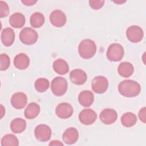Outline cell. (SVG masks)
Returning <instances> with one entry per match:
<instances>
[{
  "instance_id": "6da1fadb",
  "label": "cell",
  "mask_w": 146,
  "mask_h": 146,
  "mask_svg": "<svg viewBox=\"0 0 146 146\" xmlns=\"http://www.w3.org/2000/svg\"><path fill=\"white\" fill-rule=\"evenodd\" d=\"M118 91L123 96L133 98L139 95L141 92L140 84L132 80H124L118 85Z\"/></svg>"
},
{
  "instance_id": "7a4b0ae2",
  "label": "cell",
  "mask_w": 146,
  "mask_h": 146,
  "mask_svg": "<svg viewBox=\"0 0 146 146\" xmlns=\"http://www.w3.org/2000/svg\"><path fill=\"white\" fill-rule=\"evenodd\" d=\"M96 52V45L94 41L90 39H86L81 41L78 46L79 55L84 59L92 58Z\"/></svg>"
},
{
  "instance_id": "3957f363",
  "label": "cell",
  "mask_w": 146,
  "mask_h": 146,
  "mask_svg": "<svg viewBox=\"0 0 146 146\" xmlns=\"http://www.w3.org/2000/svg\"><path fill=\"white\" fill-rule=\"evenodd\" d=\"M124 48L123 46L117 43H112L108 47L107 51V59L111 62H119L124 56Z\"/></svg>"
},
{
  "instance_id": "277c9868",
  "label": "cell",
  "mask_w": 146,
  "mask_h": 146,
  "mask_svg": "<svg viewBox=\"0 0 146 146\" xmlns=\"http://www.w3.org/2000/svg\"><path fill=\"white\" fill-rule=\"evenodd\" d=\"M68 83L66 79L63 77L57 76L53 79L51 84V89L55 96H61L67 91Z\"/></svg>"
},
{
  "instance_id": "5b68a950",
  "label": "cell",
  "mask_w": 146,
  "mask_h": 146,
  "mask_svg": "<svg viewBox=\"0 0 146 146\" xmlns=\"http://www.w3.org/2000/svg\"><path fill=\"white\" fill-rule=\"evenodd\" d=\"M38 38L36 31L30 28L25 27L23 29L19 34V39L22 43L26 45H32L36 43Z\"/></svg>"
},
{
  "instance_id": "8992f818",
  "label": "cell",
  "mask_w": 146,
  "mask_h": 146,
  "mask_svg": "<svg viewBox=\"0 0 146 146\" xmlns=\"http://www.w3.org/2000/svg\"><path fill=\"white\" fill-rule=\"evenodd\" d=\"M126 36L130 42L132 43H138L143 38V30L139 26H131L127 29Z\"/></svg>"
},
{
  "instance_id": "52a82bcc",
  "label": "cell",
  "mask_w": 146,
  "mask_h": 146,
  "mask_svg": "<svg viewBox=\"0 0 146 146\" xmlns=\"http://www.w3.org/2000/svg\"><path fill=\"white\" fill-rule=\"evenodd\" d=\"M35 138L39 141L45 142L50 140L51 136V130L49 126L46 124H39L34 129Z\"/></svg>"
},
{
  "instance_id": "ba28073f",
  "label": "cell",
  "mask_w": 146,
  "mask_h": 146,
  "mask_svg": "<svg viewBox=\"0 0 146 146\" xmlns=\"http://www.w3.org/2000/svg\"><path fill=\"white\" fill-rule=\"evenodd\" d=\"M92 90L97 94H103L105 92L108 87V82L107 79L103 76L95 77L92 81Z\"/></svg>"
},
{
  "instance_id": "9c48e42d",
  "label": "cell",
  "mask_w": 146,
  "mask_h": 146,
  "mask_svg": "<svg viewBox=\"0 0 146 146\" xmlns=\"http://www.w3.org/2000/svg\"><path fill=\"white\" fill-rule=\"evenodd\" d=\"M50 21L51 23L56 27H62L66 23L67 18L60 10H55L50 15Z\"/></svg>"
},
{
  "instance_id": "30bf717a",
  "label": "cell",
  "mask_w": 146,
  "mask_h": 146,
  "mask_svg": "<svg viewBox=\"0 0 146 146\" xmlns=\"http://www.w3.org/2000/svg\"><path fill=\"white\" fill-rule=\"evenodd\" d=\"M55 113L57 116L60 119H68L71 117L73 113V108L72 106L68 103H61L56 107Z\"/></svg>"
},
{
  "instance_id": "8fae6325",
  "label": "cell",
  "mask_w": 146,
  "mask_h": 146,
  "mask_svg": "<svg viewBox=\"0 0 146 146\" xmlns=\"http://www.w3.org/2000/svg\"><path fill=\"white\" fill-rule=\"evenodd\" d=\"M97 118L96 112L91 109H84L79 114V119L84 125L93 124Z\"/></svg>"
},
{
  "instance_id": "7c38bea8",
  "label": "cell",
  "mask_w": 146,
  "mask_h": 146,
  "mask_svg": "<svg viewBox=\"0 0 146 146\" xmlns=\"http://www.w3.org/2000/svg\"><path fill=\"white\" fill-rule=\"evenodd\" d=\"M100 120L106 125H110L114 123L117 117V114L115 110L112 108L104 109L100 113Z\"/></svg>"
},
{
  "instance_id": "4fadbf2b",
  "label": "cell",
  "mask_w": 146,
  "mask_h": 146,
  "mask_svg": "<svg viewBox=\"0 0 146 146\" xmlns=\"http://www.w3.org/2000/svg\"><path fill=\"white\" fill-rule=\"evenodd\" d=\"M27 102V98L23 92H16L14 94L11 98V104L16 109L23 108Z\"/></svg>"
},
{
  "instance_id": "5bb4252c",
  "label": "cell",
  "mask_w": 146,
  "mask_h": 146,
  "mask_svg": "<svg viewBox=\"0 0 146 146\" xmlns=\"http://www.w3.org/2000/svg\"><path fill=\"white\" fill-rule=\"evenodd\" d=\"M70 78L72 83L76 85H82L86 82L87 75L83 70L75 69L71 71Z\"/></svg>"
},
{
  "instance_id": "9a60e30c",
  "label": "cell",
  "mask_w": 146,
  "mask_h": 146,
  "mask_svg": "<svg viewBox=\"0 0 146 146\" xmlns=\"http://www.w3.org/2000/svg\"><path fill=\"white\" fill-rule=\"evenodd\" d=\"M79 138V133L78 130L74 128L70 127L65 130L64 132L62 139L63 141L68 145L75 143Z\"/></svg>"
},
{
  "instance_id": "2e32d148",
  "label": "cell",
  "mask_w": 146,
  "mask_h": 146,
  "mask_svg": "<svg viewBox=\"0 0 146 146\" xmlns=\"http://www.w3.org/2000/svg\"><path fill=\"white\" fill-rule=\"evenodd\" d=\"M15 40L14 30L9 27L4 29L1 33V41L5 46L9 47L13 44Z\"/></svg>"
},
{
  "instance_id": "e0dca14e",
  "label": "cell",
  "mask_w": 146,
  "mask_h": 146,
  "mask_svg": "<svg viewBox=\"0 0 146 146\" xmlns=\"http://www.w3.org/2000/svg\"><path fill=\"white\" fill-rule=\"evenodd\" d=\"M78 100L82 106L85 107H90L94 102V95L91 91L84 90L79 94Z\"/></svg>"
},
{
  "instance_id": "ac0fdd59",
  "label": "cell",
  "mask_w": 146,
  "mask_h": 146,
  "mask_svg": "<svg viewBox=\"0 0 146 146\" xmlns=\"http://www.w3.org/2000/svg\"><path fill=\"white\" fill-rule=\"evenodd\" d=\"M29 64L30 59L24 53H20L17 55L14 59V64L19 70H25L29 67Z\"/></svg>"
},
{
  "instance_id": "d6986e66",
  "label": "cell",
  "mask_w": 146,
  "mask_h": 146,
  "mask_svg": "<svg viewBox=\"0 0 146 146\" xmlns=\"http://www.w3.org/2000/svg\"><path fill=\"white\" fill-rule=\"evenodd\" d=\"M134 71V68L130 62H121L118 66V74L123 78H129L131 76Z\"/></svg>"
},
{
  "instance_id": "ffe728a7",
  "label": "cell",
  "mask_w": 146,
  "mask_h": 146,
  "mask_svg": "<svg viewBox=\"0 0 146 146\" xmlns=\"http://www.w3.org/2000/svg\"><path fill=\"white\" fill-rule=\"evenodd\" d=\"M40 110V106L38 104L35 102L30 103L25 110V116L26 119H33L39 115Z\"/></svg>"
},
{
  "instance_id": "44dd1931",
  "label": "cell",
  "mask_w": 146,
  "mask_h": 146,
  "mask_svg": "<svg viewBox=\"0 0 146 146\" xmlns=\"http://www.w3.org/2000/svg\"><path fill=\"white\" fill-rule=\"evenodd\" d=\"M9 23L14 28H21L25 23V17L24 15L21 13H15L10 16Z\"/></svg>"
},
{
  "instance_id": "7402d4cb",
  "label": "cell",
  "mask_w": 146,
  "mask_h": 146,
  "mask_svg": "<svg viewBox=\"0 0 146 146\" xmlns=\"http://www.w3.org/2000/svg\"><path fill=\"white\" fill-rule=\"evenodd\" d=\"M52 67L54 71L59 75L66 74L69 71L68 64L62 59H58L55 60L53 63Z\"/></svg>"
},
{
  "instance_id": "603a6c76",
  "label": "cell",
  "mask_w": 146,
  "mask_h": 146,
  "mask_svg": "<svg viewBox=\"0 0 146 146\" xmlns=\"http://www.w3.org/2000/svg\"><path fill=\"white\" fill-rule=\"evenodd\" d=\"M26 127V121L22 118H15L10 123V128L13 132L20 133L23 132Z\"/></svg>"
},
{
  "instance_id": "cb8c5ba5",
  "label": "cell",
  "mask_w": 146,
  "mask_h": 146,
  "mask_svg": "<svg viewBox=\"0 0 146 146\" xmlns=\"http://www.w3.org/2000/svg\"><path fill=\"white\" fill-rule=\"evenodd\" d=\"M137 122V117L132 112H128L124 113L121 117V123L125 127H131Z\"/></svg>"
},
{
  "instance_id": "d4e9b609",
  "label": "cell",
  "mask_w": 146,
  "mask_h": 146,
  "mask_svg": "<svg viewBox=\"0 0 146 146\" xmlns=\"http://www.w3.org/2000/svg\"><path fill=\"white\" fill-rule=\"evenodd\" d=\"M44 17L42 13L40 12H35L31 15L30 23L33 27L39 28L44 24Z\"/></svg>"
},
{
  "instance_id": "484cf974",
  "label": "cell",
  "mask_w": 146,
  "mask_h": 146,
  "mask_svg": "<svg viewBox=\"0 0 146 146\" xmlns=\"http://www.w3.org/2000/svg\"><path fill=\"white\" fill-rule=\"evenodd\" d=\"M1 145L2 146H17L19 145V141L15 135L6 134L2 138Z\"/></svg>"
},
{
  "instance_id": "4316f807",
  "label": "cell",
  "mask_w": 146,
  "mask_h": 146,
  "mask_svg": "<svg viewBox=\"0 0 146 146\" xmlns=\"http://www.w3.org/2000/svg\"><path fill=\"white\" fill-rule=\"evenodd\" d=\"M35 90L39 92H44L49 88V81L43 78H39L36 80L34 84Z\"/></svg>"
},
{
  "instance_id": "83f0119b",
  "label": "cell",
  "mask_w": 146,
  "mask_h": 146,
  "mask_svg": "<svg viewBox=\"0 0 146 146\" xmlns=\"http://www.w3.org/2000/svg\"><path fill=\"white\" fill-rule=\"evenodd\" d=\"M1 66L0 69L1 71H5L10 66V60L9 56L6 54H1L0 56Z\"/></svg>"
},
{
  "instance_id": "f1b7e54d",
  "label": "cell",
  "mask_w": 146,
  "mask_h": 146,
  "mask_svg": "<svg viewBox=\"0 0 146 146\" xmlns=\"http://www.w3.org/2000/svg\"><path fill=\"white\" fill-rule=\"evenodd\" d=\"M9 14V7L7 3L3 1H0V17H7Z\"/></svg>"
},
{
  "instance_id": "f546056e",
  "label": "cell",
  "mask_w": 146,
  "mask_h": 146,
  "mask_svg": "<svg viewBox=\"0 0 146 146\" xmlns=\"http://www.w3.org/2000/svg\"><path fill=\"white\" fill-rule=\"evenodd\" d=\"M104 3V1H89L90 6L94 10H99L102 8Z\"/></svg>"
},
{
  "instance_id": "4dcf8cb0",
  "label": "cell",
  "mask_w": 146,
  "mask_h": 146,
  "mask_svg": "<svg viewBox=\"0 0 146 146\" xmlns=\"http://www.w3.org/2000/svg\"><path fill=\"white\" fill-rule=\"evenodd\" d=\"M145 113H146V108L144 107L140 109V110L139 112V117L140 120L144 123H145L146 122V117H145Z\"/></svg>"
},
{
  "instance_id": "1f68e13d",
  "label": "cell",
  "mask_w": 146,
  "mask_h": 146,
  "mask_svg": "<svg viewBox=\"0 0 146 146\" xmlns=\"http://www.w3.org/2000/svg\"><path fill=\"white\" fill-rule=\"evenodd\" d=\"M36 2H37V1H33V0L22 1V3L26 6H32V5H34Z\"/></svg>"
},
{
  "instance_id": "d6a6232c",
  "label": "cell",
  "mask_w": 146,
  "mask_h": 146,
  "mask_svg": "<svg viewBox=\"0 0 146 146\" xmlns=\"http://www.w3.org/2000/svg\"><path fill=\"white\" fill-rule=\"evenodd\" d=\"M63 145V144L58 140H52L49 143V145Z\"/></svg>"
},
{
  "instance_id": "836d02e7",
  "label": "cell",
  "mask_w": 146,
  "mask_h": 146,
  "mask_svg": "<svg viewBox=\"0 0 146 146\" xmlns=\"http://www.w3.org/2000/svg\"><path fill=\"white\" fill-rule=\"evenodd\" d=\"M1 117L2 118V117L3 116L5 113V110L2 104L1 105Z\"/></svg>"
},
{
  "instance_id": "e575fe53",
  "label": "cell",
  "mask_w": 146,
  "mask_h": 146,
  "mask_svg": "<svg viewBox=\"0 0 146 146\" xmlns=\"http://www.w3.org/2000/svg\"><path fill=\"white\" fill-rule=\"evenodd\" d=\"M126 1H119V2H116V1H113V2L114 3H119V4H121V3H124V2H125Z\"/></svg>"
}]
</instances>
